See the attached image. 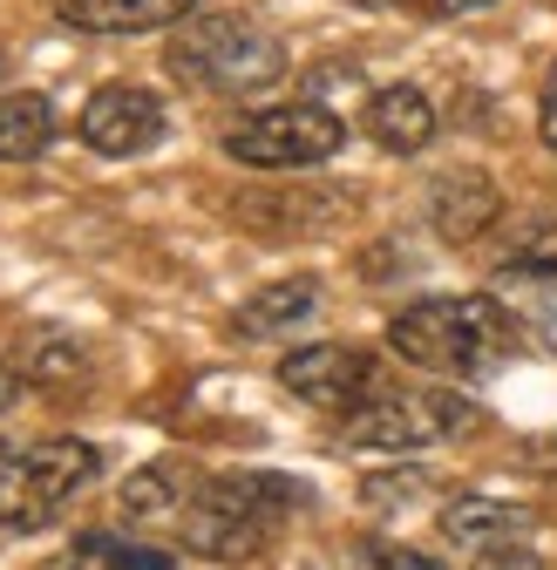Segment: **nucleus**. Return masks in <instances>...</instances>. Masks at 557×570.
I'll return each instance as SVG.
<instances>
[{
	"label": "nucleus",
	"instance_id": "1",
	"mask_svg": "<svg viewBox=\"0 0 557 570\" xmlns=\"http://www.w3.org/2000/svg\"><path fill=\"white\" fill-rule=\"evenodd\" d=\"M388 353L422 374L482 381L517 353V320L497 293H436L388 320Z\"/></svg>",
	"mask_w": 557,
	"mask_h": 570
},
{
	"label": "nucleus",
	"instance_id": "2",
	"mask_svg": "<svg viewBox=\"0 0 557 570\" xmlns=\"http://www.w3.org/2000/svg\"><path fill=\"white\" fill-rule=\"evenodd\" d=\"M313 503V489L293 475H272V469H225V475H204L190 510L177 523L184 550L212 557V563H252L286 517H300Z\"/></svg>",
	"mask_w": 557,
	"mask_h": 570
},
{
	"label": "nucleus",
	"instance_id": "3",
	"mask_svg": "<svg viewBox=\"0 0 557 570\" xmlns=\"http://www.w3.org/2000/svg\"><path fill=\"white\" fill-rule=\"evenodd\" d=\"M164 68L184 82V89H204V96H258L286 76V41L272 28L245 21V14H218V8H197L170 28V48H164Z\"/></svg>",
	"mask_w": 557,
	"mask_h": 570
},
{
	"label": "nucleus",
	"instance_id": "4",
	"mask_svg": "<svg viewBox=\"0 0 557 570\" xmlns=\"http://www.w3.org/2000/svg\"><path fill=\"white\" fill-rule=\"evenodd\" d=\"M102 475L96 442L48 435V442H0V530H48L76 510V495Z\"/></svg>",
	"mask_w": 557,
	"mask_h": 570
},
{
	"label": "nucleus",
	"instance_id": "5",
	"mask_svg": "<svg viewBox=\"0 0 557 570\" xmlns=\"http://www.w3.org/2000/svg\"><path fill=\"white\" fill-rule=\"evenodd\" d=\"M476 421H482V407L456 387H381L368 407L340 421V442L361 455H414V449L469 435Z\"/></svg>",
	"mask_w": 557,
	"mask_h": 570
},
{
	"label": "nucleus",
	"instance_id": "6",
	"mask_svg": "<svg viewBox=\"0 0 557 570\" xmlns=\"http://www.w3.org/2000/svg\"><path fill=\"white\" fill-rule=\"evenodd\" d=\"M218 142H225V157L245 164V170H313V164L340 157L346 122L326 102H272V109L238 116Z\"/></svg>",
	"mask_w": 557,
	"mask_h": 570
},
{
	"label": "nucleus",
	"instance_id": "7",
	"mask_svg": "<svg viewBox=\"0 0 557 570\" xmlns=\"http://www.w3.org/2000/svg\"><path fill=\"white\" fill-rule=\"evenodd\" d=\"M278 387L293 401L320 407V414H354L368 407L388 381H381V361L368 346H346V340H313V346H293L286 361H278Z\"/></svg>",
	"mask_w": 557,
	"mask_h": 570
},
{
	"label": "nucleus",
	"instance_id": "8",
	"mask_svg": "<svg viewBox=\"0 0 557 570\" xmlns=\"http://www.w3.org/2000/svg\"><path fill=\"white\" fill-rule=\"evenodd\" d=\"M76 129H82V142L96 157H144V150L164 142L170 116H164V96H150L144 82H102L82 102Z\"/></svg>",
	"mask_w": 557,
	"mask_h": 570
},
{
	"label": "nucleus",
	"instance_id": "9",
	"mask_svg": "<svg viewBox=\"0 0 557 570\" xmlns=\"http://www.w3.org/2000/svg\"><path fill=\"white\" fill-rule=\"evenodd\" d=\"M497 218H504V190H497L490 170L449 164V170L429 177V225H436L442 245H469V238L490 232Z\"/></svg>",
	"mask_w": 557,
	"mask_h": 570
},
{
	"label": "nucleus",
	"instance_id": "10",
	"mask_svg": "<svg viewBox=\"0 0 557 570\" xmlns=\"http://www.w3.org/2000/svg\"><path fill=\"white\" fill-rule=\"evenodd\" d=\"M436 530H442L449 550L482 557V550H504V543H530L537 517H530L524 503H510V495H482V489H469V495H449V503H442Z\"/></svg>",
	"mask_w": 557,
	"mask_h": 570
},
{
	"label": "nucleus",
	"instance_id": "11",
	"mask_svg": "<svg viewBox=\"0 0 557 570\" xmlns=\"http://www.w3.org/2000/svg\"><path fill=\"white\" fill-rule=\"evenodd\" d=\"M361 129L381 142L388 157H414V150H429L436 142V102L414 89V82H388V89H374L368 96V109H361Z\"/></svg>",
	"mask_w": 557,
	"mask_h": 570
},
{
	"label": "nucleus",
	"instance_id": "12",
	"mask_svg": "<svg viewBox=\"0 0 557 570\" xmlns=\"http://www.w3.org/2000/svg\"><path fill=\"white\" fill-rule=\"evenodd\" d=\"M197 469L190 462H150V469H136L129 482H123V517L129 523H144V530H157V523H184V510H190V495H197Z\"/></svg>",
	"mask_w": 557,
	"mask_h": 570
},
{
	"label": "nucleus",
	"instance_id": "13",
	"mask_svg": "<svg viewBox=\"0 0 557 570\" xmlns=\"http://www.w3.org/2000/svg\"><path fill=\"white\" fill-rule=\"evenodd\" d=\"M197 8L204 0H61V21L82 35H150V28H177Z\"/></svg>",
	"mask_w": 557,
	"mask_h": 570
},
{
	"label": "nucleus",
	"instance_id": "14",
	"mask_svg": "<svg viewBox=\"0 0 557 570\" xmlns=\"http://www.w3.org/2000/svg\"><path fill=\"white\" fill-rule=\"evenodd\" d=\"M89 374H96V361H89V346L76 333H61V326L28 333V346H21V381L28 387H41V394H82Z\"/></svg>",
	"mask_w": 557,
	"mask_h": 570
},
{
	"label": "nucleus",
	"instance_id": "15",
	"mask_svg": "<svg viewBox=\"0 0 557 570\" xmlns=\"http://www.w3.org/2000/svg\"><path fill=\"white\" fill-rule=\"evenodd\" d=\"M320 313V278H272L238 306V333L245 340H278V333H300L306 320Z\"/></svg>",
	"mask_w": 557,
	"mask_h": 570
},
{
	"label": "nucleus",
	"instance_id": "16",
	"mask_svg": "<svg viewBox=\"0 0 557 570\" xmlns=\"http://www.w3.org/2000/svg\"><path fill=\"white\" fill-rule=\"evenodd\" d=\"M497 299L510 306V320H517V326H530V333L557 353V272L497 265Z\"/></svg>",
	"mask_w": 557,
	"mask_h": 570
},
{
	"label": "nucleus",
	"instance_id": "17",
	"mask_svg": "<svg viewBox=\"0 0 557 570\" xmlns=\"http://www.w3.org/2000/svg\"><path fill=\"white\" fill-rule=\"evenodd\" d=\"M55 142V102L21 89V96H0V164H35L48 157Z\"/></svg>",
	"mask_w": 557,
	"mask_h": 570
},
{
	"label": "nucleus",
	"instance_id": "18",
	"mask_svg": "<svg viewBox=\"0 0 557 570\" xmlns=\"http://www.w3.org/2000/svg\"><path fill=\"white\" fill-rule=\"evenodd\" d=\"M102 570H184L170 550H157V543H129V537H109V530H89V537H76Z\"/></svg>",
	"mask_w": 557,
	"mask_h": 570
},
{
	"label": "nucleus",
	"instance_id": "19",
	"mask_svg": "<svg viewBox=\"0 0 557 570\" xmlns=\"http://www.w3.org/2000/svg\"><path fill=\"white\" fill-rule=\"evenodd\" d=\"M429 489H436L429 469H381V475L361 482V495H368L374 510H401V503H414V495H429Z\"/></svg>",
	"mask_w": 557,
	"mask_h": 570
},
{
	"label": "nucleus",
	"instance_id": "20",
	"mask_svg": "<svg viewBox=\"0 0 557 570\" xmlns=\"http://www.w3.org/2000/svg\"><path fill=\"white\" fill-rule=\"evenodd\" d=\"M354 570H442L436 557L408 550V543H388V537H361L354 543Z\"/></svg>",
	"mask_w": 557,
	"mask_h": 570
},
{
	"label": "nucleus",
	"instance_id": "21",
	"mask_svg": "<svg viewBox=\"0 0 557 570\" xmlns=\"http://www.w3.org/2000/svg\"><path fill=\"white\" fill-rule=\"evenodd\" d=\"M504 265H530V272H557V218H544V225H530L510 252H504Z\"/></svg>",
	"mask_w": 557,
	"mask_h": 570
},
{
	"label": "nucleus",
	"instance_id": "22",
	"mask_svg": "<svg viewBox=\"0 0 557 570\" xmlns=\"http://www.w3.org/2000/svg\"><path fill=\"white\" fill-rule=\"evenodd\" d=\"M456 570H544L530 543H504V550H482V557H462Z\"/></svg>",
	"mask_w": 557,
	"mask_h": 570
},
{
	"label": "nucleus",
	"instance_id": "23",
	"mask_svg": "<svg viewBox=\"0 0 557 570\" xmlns=\"http://www.w3.org/2000/svg\"><path fill=\"white\" fill-rule=\"evenodd\" d=\"M537 129L550 142V157H557V61H550V76H544V96H537Z\"/></svg>",
	"mask_w": 557,
	"mask_h": 570
},
{
	"label": "nucleus",
	"instance_id": "24",
	"mask_svg": "<svg viewBox=\"0 0 557 570\" xmlns=\"http://www.w3.org/2000/svg\"><path fill=\"white\" fill-rule=\"evenodd\" d=\"M21 401V367H8V361H0V414H8Z\"/></svg>",
	"mask_w": 557,
	"mask_h": 570
},
{
	"label": "nucleus",
	"instance_id": "25",
	"mask_svg": "<svg viewBox=\"0 0 557 570\" xmlns=\"http://www.w3.org/2000/svg\"><path fill=\"white\" fill-rule=\"evenodd\" d=\"M482 8H497V0H436V14H482Z\"/></svg>",
	"mask_w": 557,
	"mask_h": 570
}]
</instances>
